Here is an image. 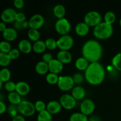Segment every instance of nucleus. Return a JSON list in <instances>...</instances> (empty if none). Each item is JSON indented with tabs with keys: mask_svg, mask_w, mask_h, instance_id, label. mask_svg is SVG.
Returning a JSON list of instances; mask_svg holds the SVG:
<instances>
[{
	"mask_svg": "<svg viewBox=\"0 0 121 121\" xmlns=\"http://www.w3.org/2000/svg\"><path fill=\"white\" fill-rule=\"evenodd\" d=\"M35 72L39 74L43 75V74H46L48 71H49L48 64L43 61H39L35 65Z\"/></svg>",
	"mask_w": 121,
	"mask_h": 121,
	"instance_id": "5701e85b",
	"label": "nucleus"
},
{
	"mask_svg": "<svg viewBox=\"0 0 121 121\" xmlns=\"http://www.w3.org/2000/svg\"><path fill=\"white\" fill-rule=\"evenodd\" d=\"M26 21V16L24 13H18L15 17V21L19 22H23Z\"/></svg>",
	"mask_w": 121,
	"mask_h": 121,
	"instance_id": "79ce46f5",
	"label": "nucleus"
},
{
	"mask_svg": "<svg viewBox=\"0 0 121 121\" xmlns=\"http://www.w3.org/2000/svg\"><path fill=\"white\" fill-rule=\"evenodd\" d=\"M61 104L56 100H52L47 104L46 110L52 115H55L59 113L61 109Z\"/></svg>",
	"mask_w": 121,
	"mask_h": 121,
	"instance_id": "4468645a",
	"label": "nucleus"
},
{
	"mask_svg": "<svg viewBox=\"0 0 121 121\" xmlns=\"http://www.w3.org/2000/svg\"><path fill=\"white\" fill-rule=\"evenodd\" d=\"M20 51L17 48H12L11 50L8 53V55L9 56L11 60H15L18 59L20 56Z\"/></svg>",
	"mask_w": 121,
	"mask_h": 121,
	"instance_id": "ea45409f",
	"label": "nucleus"
},
{
	"mask_svg": "<svg viewBox=\"0 0 121 121\" xmlns=\"http://www.w3.org/2000/svg\"><path fill=\"white\" fill-rule=\"evenodd\" d=\"M48 65V69L50 73L57 74L60 73L62 72L63 69V64L61 63L57 59H53L49 63Z\"/></svg>",
	"mask_w": 121,
	"mask_h": 121,
	"instance_id": "ddd939ff",
	"label": "nucleus"
},
{
	"mask_svg": "<svg viewBox=\"0 0 121 121\" xmlns=\"http://www.w3.org/2000/svg\"><path fill=\"white\" fill-rule=\"evenodd\" d=\"M46 48L48 50H54L57 47V41H56L53 38H48L45 41Z\"/></svg>",
	"mask_w": 121,
	"mask_h": 121,
	"instance_id": "f704fd0d",
	"label": "nucleus"
},
{
	"mask_svg": "<svg viewBox=\"0 0 121 121\" xmlns=\"http://www.w3.org/2000/svg\"><path fill=\"white\" fill-rule=\"evenodd\" d=\"M12 121H26V120H25L23 116L21 115H18L17 117L13 118Z\"/></svg>",
	"mask_w": 121,
	"mask_h": 121,
	"instance_id": "49530a36",
	"label": "nucleus"
},
{
	"mask_svg": "<svg viewBox=\"0 0 121 121\" xmlns=\"http://www.w3.org/2000/svg\"><path fill=\"white\" fill-rule=\"evenodd\" d=\"M89 121H101V119L98 116H93L89 119Z\"/></svg>",
	"mask_w": 121,
	"mask_h": 121,
	"instance_id": "09e8293b",
	"label": "nucleus"
},
{
	"mask_svg": "<svg viewBox=\"0 0 121 121\" xmlns=\"http://www.w3.org/2000/svg\"><path fill=\"white\" fill-rule=\"evenodd\" d=\"M72 95L76 100H81L85 98L86 95V91L82 86H76L72 89Z\"/></svg>",
	"mask_w": 121,
	"mask_h": 121,
	"instance_id": "aec40b11",
	"label": "nucleus"
},
{
	"mask_svg": "<svg viewBox=\"0 0 121 121\" xmlns=\"http://www.w3.org/2000/svg\"><path fill=\"white\" fill-rule=\"evenodd\" d=\"M18 112L23 117H31L35 113V110L34 104L28 100H24L18 105Z\"/></svg>",
	"mask_w": 121,
	"mask_h": 121,
	"instance_id": "20e7f679",
	"label": "nucleus"
},
{
	"mask_svg": "<svg viewBox=\"0 0 121 121\" xmlns=\"http://www.w3.org/2000/svg\"><path fill=\"white\" fill-rule=\"evenodd\" d=\"M3 38L7 41H12L17 38L18 33L14 28H7V29L2 32Z\"/></svg>",
	"mask_w": 121,
	"mask_h": 121,
	"instance_id": "a211bd4d",
	"label": "nucleus"
},
{
	"mask_svg": "<svg viewBox=\"0 0 121 121\" xmlns=\"http://www.w3.org/2000/svg\"><path fill=\"white\" fill-rule=\"evenodd\" d=\"M6 29H7V27H6V25L5 24V22H2V21L0 22V31L2 33Z\"/></svg>",
	"mask_w": 121,
	"mask_h": 121,
	"instance_id": "de8ad7c7",
	"label": "nucleus"
},
{
	"mask_svg": "<svg viewBox=\"0 0 121 121\" xmlns=\"http://www.w3.org/2000/svg\"><path fill=\"white\" fill-rule=\"evenodd\" d=\"M57 47L60 50L69 51L72 48L74 44V40L71 35H61L57 40Z\"/></svg>",
	"mask_w": 121,
	"mask_h": 121,
	"instance_id": "6e6552de",
	"label": "nucleus"
},
{
	"mask_svg": "<svg viewBox=\"0 0 121 121\" xmlns=\"http://www.w3.org/2000/svg\"><path fill=\"white\" fill-rule=\"evenodd\" d=\"M59 76L57 74L53 73H49L47 74L46 77V80L48 83L50 85H55L57 84L59 82Z\"/></svg>",
	"mask_w": 121,
	"mask_h": 121,
	"instance_id": "2f4dec72",
	"label": "nucleus"
},
{
	"mask_svg": "<svg viewBox=\"0 0 121 121\" xmlns=\"http://www.w3.org/2000/svg\"><path fill=\"white\" fill-rule=\"evenodd\" d=\"M74 80V82L75 84L79 85V84L82 83L85 80V76L83 75L82 74L79 73H77L74 74L73 77H72Z\"/></svg>",
	"mask_w": 121,
	"mask_h": 121,
	"instance_id": "58836bf2",
	"label": "nucleus"
},
{
	"mask_svg": "<svg viewBox=\"0 0 121 121\" xmlns=\"http://www.w3.org/2000/svg\"><path fill=\"white\" fill-rule=\"evenodd\" d=\"M17 13L12 8H7L4 9L1 15V18L2 22L5 23L15 22V17Z\"/></svg>",
	"mask_w": 121,
	"mask_h": 121,
	"instance_id": "9b49d317",
	"label": "nucleus"
},
{
	"mask_svg": "<svg viewBox=\"0 0 121 121\" xmlns=\"http://www.w3.org/2000/svg\"><path fill=\"white\" fill-rule=\"evenodd\" d=\"M30 87L29 85L25 82H19L16 83V89L15 92H17L21 96H26L29 93Z\"/></svg>",
	"mask_w": 121,
	"mask_h": 121,
	"instance_id": "2eb2a0df",
	"label": "nucleus"
},
{
	"mask_svg": "<svg viewBox=\"0 0 121 121\" xmlns=\"http://www.w3.org/2000/svg\"><path fill=\"white\" fill-rule=\"evenodd\" d=\"M18 47L20 52H22L24 54H28L33 50V45L31 44L30 41L26 39L21 40L19 42Z\"/></svg>",
	"mask_w": 121,
	"mask_h": 121,
	"instance_id": "f3484780",
	"label": "nucleus"
},
{
	"mask_svg": "<svg viewBox=\"0 0 121 121\" xmlns=\"http://www.w3.org/2000/svg\"><path fill=\"white\" fill-rule=\"evenodd\" d=\"M43 61H44L46 63L48 64L53 59V55L50 53H46L42 56Z\"/></svg>",
	"mask_w": 121,
	"mask_h": 121,
	"instance_id": "a19ab883",
	"label": "nucleus"
},
{
	"mask_svg": "<svg viewBox=\"0 0 121 121\" xmlns=\"http://www.w3.org/2000/svg\"><path fill=\"white\" fill-rule=\"evenodd\" d=\"M52 115L47 110L39 113L37 116V121H52Z\"/></svg>",
	"mask_w": 121,
	"mask_h": 121,
	"instance_id": "cd10ccee",
	"label": "nucleus"
},
{
	"mask_svg": "<svg viewBox=\"0 0 121 121\" xmlns=\"http://www.w3.org/2000/svg\"><path fill=\"white\" fill-rule=\"evenodd\" d=\"M14 5L18 9H21L24 5V2L23 0H15L14 1Z\"/></svg>",
	"mask_w": 121,
	"mask_h": 121,
	"instance_id": "37998d69",
	"label": "nucleus"
},
{
	"mask_svg": "<svg viewBox=\"0 0 121 121\" xmlns=\"http://www.w3.org/2000/svg\"><path fill=\"white\" fill-rule=\"evenodd\" d=\"M113 33L112 25L109 24L105 22H100L94 27L93 33L94 36L99 40H106L112 36Z\"/></svg>",
	"mask_w": 121,
	"mask_h": 121,
	"instance_id": "7ed1b4c3",
	"label": "nucleus"
},
{
	"mask_svg": "<svg viewBox=\"0 0 121 121\" xmlns=\"http://www.w3.org/2000/svg\"><path fill=\"white\" fill-rule=\"evenodd\" d=\"M34 106H35V110L39 113L46 110V107H47L45 103L42 100H37L34 104Z\"/></svg>",
	"mask_w": 121,
	"mask_h": 121,
	"instance_id": "4c0bfd02",
	"label": "nucleus"
},
{
	"mask_svg": "<svg viewBox=\"0 0 121 121\" xmlns=\"http://www.w3.org/2000/svg\"><path fill=\"white\" fill-rule=\"evenodd\" d=\"M4 88L9 93L15 92L16 89V83L13 81H8L4 85Z\"/></svg>",
	"mask_w": 121,
	"mask_h": 121,
	"instance_id": "e433bc0d",
	"label": "nucleus"
},
{
	"mask_svg": "<svg viewBox=\"0 0 121 121\" xmlns=\"http://www.w3.org/2000/svg\"><path fill=\"white\" fill-rule=\"evenodd\" d=\"M11 77V73L10 70L7 68H3L0 71V80L5 83L9 81Z\"/></svg>",
	"mask_w": 121,
	"mask_h": 121,
	"instance_id": "a878e982",
	"label": "nucleus"
},
{
	"mask_svg": "<svg viewBox=\"0 0 121 121\" xmlns=\"http://www.w3.org/2000/svg\"><path fill=\"white\" fill-rule=\"evenodd\" d=\"M53 12V14L56 17L59 19H61L63 18L64 17H65L66 11L65 6L61 4H58L54 7Z\"/></svg>",
	"mask_w": 121,
	"mask_h": 121,
	"instance_id": "b1692460",
	"label": "nucleus"
},
{
	"mask_svg": "<svg viewBox=\"0 0 121 121\" xmlns=\"http://www.w3.org/2000/svg\"><path fill=\"white\" fill-rule=\"evenodd\" d=\"M7 112L9 115L13 118L17 117L18 113V109L17 105H14L11 104L8 108H7Z\"/></svg>",
	"mask_w": 121,
	"mask_h": 121,
	"instance_id": "c9c22d12",
	"label": "nucleus"
},
{
	"mask_svg": "<svg viewBox=\"0 0 121 121\" xmlns=\"http://www.w3.org/2000/svg\"><path fill=\"white\" fill-rule=\"evenodd\" d=\"M55 29L57 33L60 35H67L71 30V24L65 18L58 19L55 23Z\"/></svg>",
	"mask_w": 121,
	"mask_h": 121,
	"instance_id": "0eeeda50",
	"label": "nucleus"
},
{
	"mask_svg": "<svg viewBox=\"0 0 121 121\" xmlns=\"http://www.w3.org/2000/svg\"><path fill=\"white\" fill-rule=\"evenodd\" d=\"M59 102L62 108L66 110H72L76 105V100L72 96V95L64 94L60 97Z\"/></svg>",
	"mask_w": 121,
	"mask_h": 121,
	"instance_id": "1a4fd4ad",
	"label": "nucleus"
},
{
	"mask_svg": "<svg viewBox=\"0 0 121 121\" xmlns=\"http://www.w3.org/2000/svg\"><path fill=\"white\" fill-rule=\"evenodd\" d=\"M89 27L85 22H79L76 26V33L80 36H85L89 32Z\"/></svg>",
	"mask_w": 121,
	"mask_h": 121,
	"instance_id": "6ab92c4d",
	"label": "nucleus"
},
{
	"mask_svg": "<svg viewBox=\"0 0 121 121\" xmlns=\"http://www.w3.org/2000/svg\"><path fill=\"white\" fill-rule=\"evenodd\" d=\"M11 59L7 53L0 52V65L2 67H5L10 64Z\"/></svg>",
	"mask_w": 121,
	"mask_h": 121,
	"instance_id": "c756f323",
	"label": "nucleus"
},
{
	"mask_svg": "<svg viewBox=\"0 0 121 121\" xmlns=\"http://www.w3.org/2000/svg\"><path fill=\"white\" fill-rule=\"evenodd\" d=\"M86 81L92 85H99L104 82L105 70L99 62L91 63L85 72Z\"/></svg>",
	"mask_w": 121,
	"mask_h": 121,
	"instance_id": "f03ea898",
	"label": "nucleus"
},
{
	"mask_svg": "<svg viewBox=\"0 0 121 121\" xmlns=\"http://www.w3.org/2000/svg\"><path fill=\"white\" fill-rule=\"evenodd\" d=\"M104 20L106 23L112 25L116 20V15L115 13L112 11H108L105 14Z\"/></svg>",
	"mask_w": 121,
	"mask_h": 121,
	"instance_id": "473e14b6",
	"label": "nucleus"
},
{
	"mask_svg": "<svg viewBox=\"0 0 121 121\" xmlns=\"http://www.w3.org/2000/svg\"><path fill=\"white\" fill-rule=\"evenodd\" d=\"M3 83H4L3 82H2L1 80H0V89H2V86H3Z\"/></svg>",
	"mask_w": 121,
	"mask_h": 121,
	"instance_id": "3c124183",
	"label": "nucleus"
},
{
	"mask_svg": "<svg viewBox=\"0 0 121 121\" xmlns=\"http://www.w3.org/2000/svg\"><path fill=\"white\" fill-rule=\"evenodd\" d=\"M11 49V45L8 41H2L0 43V51L2 53L8 54Z\"/></svg>",
	"mask_w": 121,
	"mask_h": 121,
	"instance_id": "72a5a7b5",
	"label": "nucleus"
},
{
	"mask_svg": "<svg viewBox=\"0 0 121 121\" xmlns=\"http://www.w3.org/2000/svg\"><path fill=\"white\" fill-rule=\"evenodd\" d=\"M22 27H23L24 29H26V28H27L28 27H30L29 26V22L28 21H24V22H22Z\"/></svg>",
	"mask_w": 121,
	"mask_h": 121,
	"instance_id": "8fccbe9b",
	"label": "nucleus"
},
{
	"mask_svg": "<svg viewBox=\"0 0 121 121\" xmlns=\"http://www.w3.org/2000/svg\"><path fill=\"white\" fill-rule=\"evenodd\" d=\"M46 46L45 41H42V40H38L33 43V50L35 53L40 54L42 53L46 50Z\"/></svg>",
	"mask_w": 121,
	"mask_h": 121,
	"instance_id": "393cba45",
	"label": "nucleus"
},
{
	"mask_svg": "<svg viewBox=\"0 0 121 121\" xmlns=\"http://www.w3.org/2000/svg\"><path fill=\"white\" fill-rule=\"evenodd\" d=\"M7 98H8V100L11 104L14 105H17V106L22 101L21 96L15 91L8 93Z\"/></svg>",
	"mask_w": 121,
	"mask_h": 121,
	"instance_id": "4be33fe9",
	"label": "nucleus"
},
{
	"mask_svg": "<svg viewBox=\"0 0 121 121\" xmlns=\"http://www.w3.org/2000/svg\"><path fill=\"white\" fill-rule=\"evenodd\" d=\"M83 57L91 63L98 62L103 54L101 44L95 40H89L84 43L82 48Z\"/></svg>",
	"mask_w": 121,
	"mask_h": 121,
	"instance_id": "f257e3e1",
	"label": "nucleus"
},
{
	"mask_svg": "<svg viewBox=\"0 0 121 121\" xmlns=\"http://www.w3.org/2000/svg\"><path fill=\"white\" fill-rule=\"evenodd\" d=\"M74 82L72 77L70 76H59L57 86L61 91L67 92L72 90L74 87Z\"/></svg>",
	"mask_w": 121,
	"mask_h": 121,
	"instance_id": "423d86ee",
	"label": "nucleus"
},
{
	"mask_svg": "<svg viewBox=\"0 0 121 121\" xmlns=\"http://www.w3.org/2000/svg\"><path fill=\"white\" fill-rule=\"evenodd\" d=\"M90 65L89 61L83 57L78 58L75 62V66L79 70H86Z\"/></svg>",
	"mask_w": 121,
	"mask_h": 121,
	"instance_id": "412c9836",
	"label": "nucleus"
},
{
	"mask_svg": "<svg viewBox=\"0 0 121 121\" xmlns=\"http://www.w3.org/2000/svg\"><path fill=\"white\" fill-rule=\"evenodd\" d=\"M80 112L86 116H88L93 113L95 110V104L90 99H86L82 102L80 106Z\"/></svg>",
	"mask_w": 121,
	"mask_h": 121,
	"instance_id": "9d476101",
	"label": "nucleus"
},
{
	"mask_svg": "<svg viewBox=\"0 0 121 121\" xmlns=\"http://www.w3.org/2000/svg\"><path fill=\"white\" fill-rule=\"evenodd\" d=\"M102 21V16L99 13L95 11H91L85 15L84 22L89 27H94L98 26Z\"/></svg>",
	"mask_w": 121,
	"mask_h": 121,
	"instance_id": "39448f33",
	"label": "nucleus"
},
{
	"mask_svg": "<svg viewBox=\"0 0 121 121\" xmlns=\"http://www.w3.org/2000/svg\"><path fill=\"white\" fill-rule=\"evenodd\" d=\"M119 25H120V26L121 27V18L120 19V20H119Z\"/></svg>",
	"mask_w": 121,
	"mask_h": 121,
	"instance_id": "603ef678",
	"label": "nucleus"
},
{
	"mask_svg": "<svg viewBox=\"0 0 121 121\" xmlns=\"http://www.w3.org/2000/svg\"><path fill=\"white\" fill-rule=\"evenodd\" d=\"M22 22H19L17 21H15L14 22V27L16 30H21L23 29V27H22Z\"/></svg>",
	"mask_w": 121,
	"mask_h": 121,
	"instance_id": "a18cd8bd",
	"label": "nucleus"
},
{
	"mask_svg": "<svg viewBox=\"0 0 121 121\" xmlns=\"http://www.w3.org/2000/svg\"><path fill=\"white\" fill-rule=\"evenodd\" d=\"M112 65L117 70L121 72V53H118L112 58Z\"/></svg>",
	"mask_w": 121,
	"mask_h": 121,
	"instance_id": "c85d7f7f",
	"label": "nucleus"
},
{
	"mask_svg": "<svg viewBox=\"0 0 121 121\" xmlns=\"http://www.w3.org/2000/svg\"><path fill=\"white\" fill-rule=\"evenodd\" d=\"M28 37L31 41H35L39 40L40 37V33L38 30L30 28L28 31Z\"/></svg>",
	"mask_w": 121,
	"mask_h": 121,
	"instance_id": "7c9ffc66",
	"label": "nucleus"
},
{
	"mask_svg": "<svg viewBox=\"0 0 121 121\" xmlns=\"http://www.w3.org/2000/svg\"><path fill=\"white\" fill-rule=\"evenodd\" d=\"M69 121H89V119L81 112H75L71 115Z\"/></svg>",
	"mask_w": 121,
	"mask_h": 121,
	"instance_id": "bb28decb",
	"label": "nucleus"
},
{
	"mask_svg": "<svg viewBox=\"0 0 121 121\" xmlns=\"http://www.w3.org/2000/svg\"><path fill=\"white\" fill-rule=\"evenodd\" d=\"M57 59L61 63L69 64L72 61V55L69 51L60 50L57 54Z\"/></svg>",
	"mask_w": 121,
	"mask_h": 121,
	"instance_id": "dca6fc26",
	"label": "nucleus"
},
{
	"mask_svg": "<svg viewBox=\"0 0 121 121\" xmlns=\"http://www.w3.org/2000/svg\"><path fill=\"white\" fill-rule=\"evenodd\" d=\"M6 111H7V108L5 103L3 101H0V114H3Z\"/></svg>",
	"mask_w": 121,
	"mask_h": 121,
	"instance_id": "c03bdc74",
	"label": "nucleus"
},
{
	"mask_svg": "<svg viewBox=\"0 0 121 121\" xmlns=\"http://www.w3.org/2000/svg\"><path fill=\"white\" fill-rule=\"evenodd\" d=\"M30 28L32 29L39 30L44 23V18L41 14H35L33 15L29 20Z\"/></svg>",
	"mask_w": 121,
	"mask_h": 121,
	"instance_id": "f8f14e48",
	"label": "nucleus"
}]
</instances>
